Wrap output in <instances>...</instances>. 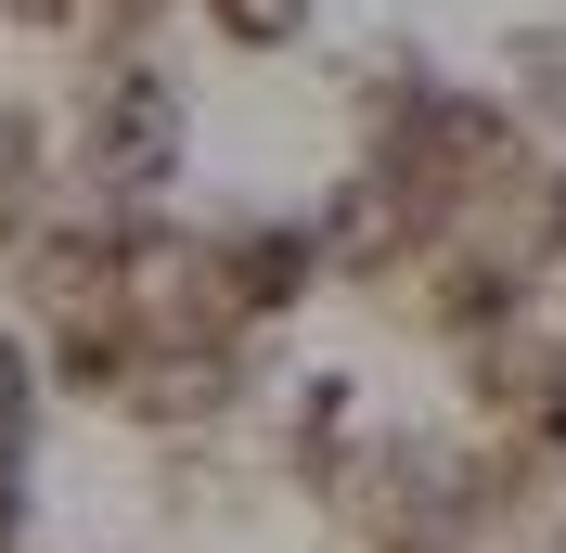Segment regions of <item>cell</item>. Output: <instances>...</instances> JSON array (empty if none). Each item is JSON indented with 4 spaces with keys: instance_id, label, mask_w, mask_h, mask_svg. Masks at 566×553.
Returning <instances> with one entry per match:
<instances>
[{
    "instance_id": "obj_1",
    "label": "cell",
    "mask_w": 566,
    "mask_h": 553,
    "mask_svg": "<svg viewBox=\"0 0 566 553\" xmlns=\"http://www.w3.org/2000/svg\"><path fill=\"white\" fill-rule=\"evenodd\" d=\"M91 168L104 180H168L180 168V91L155 65H104V91H91Z\"/></svg>"
},
{
    "instance_id": "obj_2",
    "label": "cell",
    "mask_w": 566,
    "mask_h": 553,
    "mask_svg": "<svg viewBox=\"0 0 566 553\" xmlns=\"http://www.w3.org/2000/svg\"><path fill=\"white\" fill-rule=\"evenodd\" d=\"M310 232H283V219H245V232H219V258H207V310L219 322H271V310H296L310 296Z\"/></svg>"
},
{
    "instance_id": "obj_3",
    "label": "cell",
    "mask_w": 566,
    "mask_h": 553,
    "mask_svg": "<svg viewBox=\"0 0 566 553\" xmlns=\"http://www.w3.org/2000/svg\"><path fill=\"white\" fill-rule=\"evenodd\" d=\"M219 39L232 52H283V39H310V0H207Z\"/></svg>"
},
{
    "instance_id": "obj_4",
    "label": "cell",
    "mask_w": 566,
    "mask_h": 553,
    "mask_svg": "<svg viewBox=\"0 0 566 553\" xmlns=\"http://www.w3.org/2000/svg\"><path fill=\"white\" fill-rule=\"evenodd\" d=\"M515 77H528L541 116H566V27H528V39H515Z\"/></svg>"
},
{
    "instance_id": "obj_5",
    "label": "cell",
    "mask_w": 566,
    "mask_h": 553,
    "mask_svg": "<svg viewBox=\"0 0 566 553\" xmlns=\"http://www.w3.org/2000/svg\"><path fill=\"white\" fill-rule=\"evenodd\" d=\"M0 13H13V27H65L77 0H0Z\"/></svg>"
},
{
    "instance_id": "obj_6",
    "label": "cell",
    "mask_w": 566,
    "mask_h": 553,
    "mask_svg": "<svg viewBox=\"0 0 566 553\" xmlns=\"http://www.w3.org/2000/svg\"><path fill=\"white\" fill-rule=\"evenodd\" d=\"M104 13H116V27H129V39H142V27H155V13H168V0H104Z\"/></svg>"
},
{
    "instance_id": "obj_7",
    "label": "cell",
    "mask_w": 566,
    "mask_h": 553,
    "mask_svg": "<svg viewBox=\"0 0 566 553\" xmlns=\"http://www.w3.org/2000/svg\"><path fill=\"white\" fill-rule=\"evenodd\" d=\"M541 232H554V244H566V168H554V194H541Z\"/></svg>"
}]
</instances>
